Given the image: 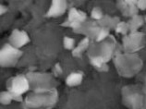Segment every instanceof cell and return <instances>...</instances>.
Listing matches in <instances>:
<instances>
[{"label": "cell", "instance_id": "obj_1", "mask_svg": "<svg viewBox=\"0 0 146 109\" xmlns=\"http://www.w3.org/2000/svg\"><path fill=\"white\" fill-rule=\"evenodd\" d=\"M114 65L121 77L131 78L143 68V61L136 54H117L113 58Z\"/></svg>", "mask_w": 146, "mask_h": 109}, {"label": "cell", "instance_id": "obj_2", "mask_svg": "<svg viewBox=\"0 0 146 109\" xmlns=\"http://www.w3.org/2000/svg\"><path fill=\"white\" fill-rule=\"evenodd\" d=\"M57 102V92L55 90L45 92H33L26 96L25 104L28 108H49Z\"/></svg>", "mask_w": 146, "mask_h": 109}, {"label": "cell", "instance_id": "obj_3", "mask_svg": "<svg viewBox=\"0 0 146 109\" xmlns=\"http://www.w3.org/2000/svg\"><path fill=\"white\" fill-rule=\"evenodd\" d=\"M33 92L40 93L55 90L56 80L51 74L30 72L26 75Z\"/></svg>", "mask_w": 146, "mask_h": 109}, {"label": "cell", "instance_id": "obj_4", "mask_svg": "<svg viewBox=\"0 0 146 109\" xmlns=\"http://www.w3.org/2000/svg\"><path fill=\"white\" fill-rule=\"evenodd\" d=\"M97 44L98 45H94V47H89L88 49L89 57L99 56L103 58L106 63H108L111 59L116 56V54H119V52H117V42L115 41L113 36H111V39H108V40L106 39V41L97 43Z\"/></svg>", "mask_w": 146, "mask_h": 109}, {"label": "cell", "instance_id": "obj_5", "mask_svg": "<svg viewBox=\"0 0 146 109\" xmlns=\"http://www.w3.org/2000/svg\"><path fill=\"white\" fill-rule=\"evenodd\" d=\"M31 89L30 81L24 75H18L10 78L7 82V91L12 94L13 101L22 102V94H24Z\"/></svg>", "mask_w": 146, "mask_h": 109}, {"label": "cell", "instance_id": "obj_6", "mask_svg": "<svg viewBox=\"0 0 146 109\" xmlns=\"http://www.w3.org/2000/svg\"><path fill=\"white\" fill-rule=\"evenodd\" d=\"M23 52L15 48L9 43L5 44L0 50V66L2 68H13L17 65Z\"/></svg>", "mask_w": 146, "mask_h": 109}, {"label": "cell", "instance_id": "obj_7", "mask_svg": "<svg viewBox=\"0 0 146 109\" xmlns=\"http://www.w3.org/2000/svg\"><path fill=\"white\" fill-rule=\"evenodd\" d=\"M144 34L141 32L129 33L122 38V49L125 53L135 54L143 48Z\"/></svg>", "mask_w": 146, "mask_h": 109}, {"label": "cell", "instance_id": "obj_8", "mask_svg": "<svg viewBox=\"0 0 146 109\" xmlns=\"http://www.w3.org/2000/svg\"><path fill=\"white\" fill-rule=\"evenodd\" d=\"M87 21V15L84 11L78 10L75 7H71L68 11V16L67 21H65L61 26L70 27L73 31L78 30L84 22Z\"/></svg>", "mask_w": 146, "mask_h": 109}, {"label": "cell", "instance_id": "obj_9", "mask_svg": "<svg viewBox=\"0 0 146 109\" xmlns=\"http://www.w3.org/2000/svg\"><path fill=\"white\" fill-rule=\"evenodd\" d=\"M100 30H101V27L98 25L97 21H86L78 30L73 31V32H74L75 33L83 34V35H85V37L89 38L90 40L91 39H94V40H96Z\"/></svg>", "mask_w": 146, "mask_h": 109}, {"label": "cell", "instance_id": "obj_10", "mask_svg": "<svg viewBox=\"0 0 146 109\" xmlns=\"http://www.w3.org/2000/svg\"><path fill=\"white\" fill-rule=\"evenodd\" d=\"M30 42V37L28 33L24 31L15 29L9 37V44L15 48L21 49Z\"/></svg>", "mask_w": 146, "mask_h": 109}, {"label": "cell", "instance_id": "obj_11", "mask_svg": "<svg viewBox=\"0 0 146 109\" xmlns=\"http://www.w3.org/2000/svg\"><path fill=\"white\" fill-rule=\"evenodd\" d=\"M117 7L121 12L123 16L127 18H131L138 14L137 1L135 0H123V1H117Z\"/></svg>", "mask_w": 146, "mask_h": 109}, {"label": "cell", "instance_id": "obj_12", "mask_svg": "<svg viewBox=\"0 0 146 109\" xmlns=\"http://www.w3.org/2000/svg\"><path fill=\"white\" fill-rule=\"evenodd\" d=\"M68 3L65 0H53L46 13L47 18H57L66 12Z\"/></svg>", "mask_w": 146, "mask_h": 109}, {"label": "cell", "instance_id": "obj_13", "mask_svg": "<svg viewBox=\"0 0 146 109\" xmlns=\"http://www.w3.org/2000/svg\"><path fill=\"white\" fill-rule=\"evenodd\" d=\"M141 99L143 97L140 95L139 92H124L123 94V100H124V103L127 104L128 107H131L132 109L140 107L143 106L141 104Z\"/></svg>", "mask_w": 146, "mask_h": 109}, {"label": "cell", "instance_id": "obj_14", "mask_svg": "<svg viewBox=\"0 0 146 109\" xmlns=\"http://www.w3.org/2000/svg\"><path fill=\"white\" fill-rule=\"evenodd\" d=\"M120 21H121L118 17H111V16H108V15H105L101 21H97V23L101 28H106L108 30H112V29L115 30L117 25Z\"/></svg>", "mask_w": 146, "mask_h": 109}, {"label": "cell", "instance_id": "obj_15", "mask_svg": "<svg viewBox=\"0 0 146 109\" xmlns=\"http://www.w3.org/2000/svg\"><path fill=\"white\" fill-rule=\"evenodd\" d=\"M90 47V39L88 37H84L82 41H80L78 45L73 49L72 56L75 57H82L83 53L85 51H88Z\"/></svg>", "mask_w": 146, "mask_h": 109}, {"label": "cell", "instance_id": "obj_16", "mask_svg": "<svg viewBox=\"0 0 146 109\" xmlns=\"http://www.w3.org/2000/svg\"><path fill=\"white\" fill-rule=\"evenodd\" d=\"M144 18L141 15L137 14L135 16H133L130 18L128 21V24H129V33H136L138 32L141 26L143 25L144 23Z\"/></svg>", "mask_w": 146, "mask_h": 109}, {"label": "cell", "instance_id": "obj_17", "mask_svg": "<svg viewBox=\"0 0 146 109\" xmlns=\"http://www.w3.org/2000/svg\"><path fill=\"white\" fill-rule=\"evenodd\" d=\"M83 75L80 72H72L66 78V84L70 87L78 86L82 82Z\"/></svg>", "mask_w": 146, "mask_h": 109}, {"label": "cell", "instance_id": "obj_18", "mask_svg": "<svg viewBox=\"0 0 146 109\" xmlns=\"http://www.w3.org/2000/svg\"><path fill=\"white\" fill-rule=\"evenodd\" d=\"M90 63L91 65L93 66L94 68H95L97 69V70H100V71H106L108 68H107V66L104 59L99 56H90Z\"/></svg>", "mask_w": 146, "mask_h": 109}, {"label": "cell", "instance_id": "obj_19", "mask_svg": "<svg viewBox=\"0 0 146 109\" xmlns=\"http://www.w3.org/2000/svg\"><path fill=\"white\" fill-rule=\"evenodd\" d=\"M117 33L122 34L123 36L128 35L129 33V24L128 21H120L118 24L117 25L116 29H115Z\"/></svg>", "mask_w": 146, "mask_h": 109}, {"label": "cell", "instance_id": "obj_20", "mask_svg": "<svg viewBox=\"0 0 146 109\" xmlns=\"http://www.w3.org/2000/svg\"><path fill=\"white\" fill-rule=\"evenodd\" d=\"M13 101L12 94L9 91H3L0 92V103L4 106H9Z\"/></svg>", "mask_w": 146, "mask_h": 109}, {"label": "cell", "instance_id": "obj_21", "mask_svg": "<svg viewBox=\"0 0 146 109\" xmlns=\"http://www.w3.org/2000/svg\"><path fill=\"white\" fill-rule=\"evenodd\" d=\"M104 16H105V15H104L102 9H100V7H94V9H92V11H91V18L93 19L94 21H101V19L104 18Z\"/></svg>", "mask_w": 146, "mask_h": 109}, {"label": "cell", "instance_id": "obj_22", "mask_svg": "<svg viewBox=\"0 0 146 109\" xmlns=\"http://www.w3.org/2000/svg\"><path fill=\"white\" fill-rule=\"evenodd\" d=\"M63 46H64L65 49L73 51V49L76 47L75 46V40L71 37L65 36L63 38Z\"/></svg>", "mask_w": 146, "mask_h": 109}, {"label": "cell", "instance_id": "obj_23", "mask_svg": "<svg viewBox=\"0 0 146 109\" xmlns=\"http://www.w3.org/2000/svg\"><path fill=\"white\" fill-rule=\"evenodd\" d=\"M109 36H110V30L106 29V28H101L95 41H96V43H102L104 41H106L107 37H109Z\"/></svg>", "mask_w": 146, "mask_h": 109}, {"label": "cell", "instance_id": "obj_24", "mask_svg": "<svg viewBox=\"0 0 146 109\" xmlns=\"http://www.w3.org/2000/svg\"><path fill=\"white\" fill-rule=\"evenodd\" d=\"M137 7L139 10H146V0H137Z\"/></svg>", "mask_w": 146, "mask_h": 109}, {"label": "cell", "instance_id": "obj_25", "mask_svg": "<svg viewBox=\"0 0 146 109\" xmlns=\"http://www.w3.org/2000/svg\"><path fill=\"white\" fill-rule=\"evenodd\" d=\"M62 72H63V70H62V68H61V67H60V64H56L55 65V68H54V74H55V76L56 77V76H59V75H61L62 74Z\"/></svg>", "mask_w": 146, "mask_h": 109}, {"label": "cell", "instance_id": "obj_26", "mask_svg": "<svg viewBox=\"0 0 146 109\" xmlns=\"http://www.w3.org/2000/svg\"><path fill=\"white\" fill-rule=\"evenodd\" d=\"M7 11V7L6 6H4L3 4H1V5H0V15L5 14Z\"/></svg>", "mask_w": 146, "mask_h": 109}, {"label": "cell", "instance_id": "obj_27", "mask_svg": "<svg viewBox=\"0 0 146 109\" xmlns=\"http://www.w3.org/2000/svg\"><path fill=\"white\" fill-rule=\"evenodd\" d=\"M144 21H145V22H146V17L144 18Z\"/></svg>", "mask_w": 146, "mask_h": 109}]
</instances>
